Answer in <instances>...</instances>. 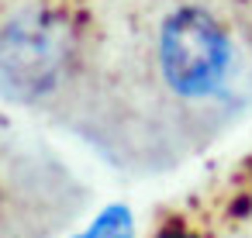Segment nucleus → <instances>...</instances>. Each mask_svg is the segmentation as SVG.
I'll list each match as a JSON object with an SVG mask.
<instances>
[{"instance_id":"f03ea898","label":"nucleus","mask_w":252,"mask_h":238,"mask_svg":"<svg viewBox=\"0 0 252 238\" xmlns=\"http://www.w3.org/2000/svg\"><path fill=\"white\" fill-rule=\"evenodd\" d=\"M63 62V35L45 18L18 21L0 38V73L14 87H49Z\"/></svg>"},{"instance_id":"f257e3e1","label":"nucleus","mask_w":252,"mask_h":238,"mask_svg":"<svg viewBox=\"0 0 252 238\" xmlns=\"http://www.w3.org/2000/svg\"><path fill=\"white\" fill-rule=\"evenodd\" d=\"M162 73L169 87L183 97H204L218 90L228 73V38L221 25L200 7H180L162 25Z\"/></svg>"},{"instance_id":"7ed1b4c3","label":"nucleus","mask_w":252,"mask_h":238,"mask_svg":"<svg viewBox=\"0 0 252 238\" xmlns=\"http://www.w3.org/2000/svg\"><path fill=\"white\" fill-rule=\"evenodd\" d=\"M76 238H135V224H131V210L125 204H111L100 210V217Z\"/></svg>"}]
</instances>
